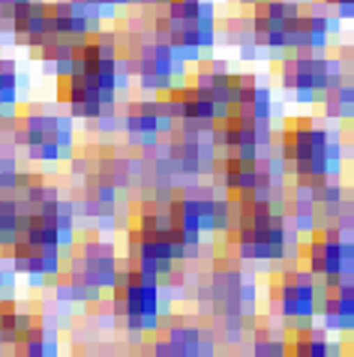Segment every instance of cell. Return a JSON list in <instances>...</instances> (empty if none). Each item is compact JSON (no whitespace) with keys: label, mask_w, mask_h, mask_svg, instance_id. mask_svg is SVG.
Masks as SVG:
<instances>
[{"label":"cell","mask_w":354,"mask_h":357,"mask_svg":"<svg viewBox=\"0 0 354 357\" xmlns=\"http://www.w3.org/2000/svg\"><path fill=\"white\" fill-rule=\"evenodd\" d=\"M229 246L243 264H279L298 255V231L285 222L279 202H243L234 204Z\"/></svg>","instance_id":"cell-1"},{"label":"cell","mask_w":354,"mask_h":357,"mask_svg":"<svg viewBox=\"0 0 354 357\" xmlns=\"http://www.w3.org/2000/svg\"><path fill=\"white\" fill-rule=\"evenodd\" d=\"M279 160L294 174V181H321L339 177L342 144L339 135L312 117H291L279 135Z\"/></svg>","instance_id":"cell-2"},{"label":"cell","mask_w":354,"mask_h":357,"mask_svg":"<svg viewBox=\"0 0 354 357\" xmlns=\"http://www.w3.org/2000/svg\"><path fill=\"white\" fill-rule=\"evenodd\" d=\"M151 22V31L160 43L171 45V52L183 63H192L216 45V6L210 0H162Z\"/></svg>","instance_id":"cell-3"},{"label":"cell","mask_w":354,"mask_h":357,"mask_svg":"<svg viewBox=\"0 0 354 357\" xmlns=\"http://www.w3.org/2000/svg\"><path fill=\"white\" fill-rule=\"evenodd\" d=\"M126 264L141 273L156 276L165 282L177 271L180 255H177L169 237V213L165 202H144L132 216V225L126 231Z\"/></svg>","instance_id":"cell-4"},{"label":"cell","mask_w":354,"mask_h":357,"mask_svg":"<svg viewBox=\"0 0 354 357\" xmlns=\"http://www.w3.org/2000/svg\"><path fill=\"white\" fill-rule=\"evenodd\" d=\"M216 183L231 192L234 204L243 202H279L285 162L279 156H220L213 165Z\"/></svg>","instance_id":"cell-5"},{"label":"cell","mask_w":354,"mask_h":357,"mask_svg":"<svg viewBox=\"0 0 354 357\" xmlns=\"http://www.w3.org/2000/svg\"><path fill=\"white\" fill-rule=\"evenodd\" d=\"M117 57H121L126 75L135 78V84L147 93H160L165 87L183 82L186 75V63L171 52V45L160 43L153 31L147 36L132 31L123 43L117 36Z\"/></svg>","instance_id":"cell-6"},{"label":"cell","mask_w":354,"mask_h":357,"mask_svg":"<svg viewBox=\"0 0 354 357\" xmlns=\"http://www.w3.org/2000/svg\"><path fill=\"white\" fill-rule=\"evenodd\" d=\"M108 291H111L114 319H121L126 331L153 333L156 324L165 319L162 282L151 273H141V271H135V267L123 264Z\"/></svg>","instance_id":"cell-7"},{"label":"cell","mask_w":354,"mask_h":357,"mask_svg":"<svg viewBox=\"0 0 354 357\" xmlns=\"http://www.w3.org/2000/svg\"><path fill=\"white\" fill-rule=\"evenodd\" d=\"M15 132L27 151V160L33 162H61L72 156L75 123L70 114H54V112L22 114L15 121Z\"/></svg>","instance_id":"cell-8"},{"label":"cell","mask_w":354,"mask_h":357,"mask_svg":"<svg viewBox=\"0 0 354 357\" xmlns=\"http://www.w3.org/2000/svg\"><path fill=\"white\" fill-rule=\"evenodd\" d=\"M346 82V63L337 57L318 52H291L279 61V84L291 91L300 102H316V99Z\"/></svg>","instance_id":"cell-9"},{"label":"cell","mask_w":354,"mask_h":357,"mask_svg":"<svg viewBox=\"0 0 354 357\" xmlns=\"http://www.w3.org/2000/svg\"><path fill=\"white\" fill-rule=\"evenodd\" d=\"M300 261L316 280H333V276L354 273V241L351 231L337 225H316L307 231V241L298 246Z\"/></svg>","instance_id":"cell-10"},{"label":"cell","mask_w":354,"mask_h":357,"mask_svg":"<svg viewBox=\"0 0 354 357\" xmlns=\"http://www.w3.org/2000/svg\"><path fill=\"white\" fill-rule=\"evenodd\" d=\"M201 301L210 303L216 319H247L255 310L259 289L231 261H216L201 282Z\"/></svg>","instance_id":"cell-11"},{"label":"cell","mask_w":354,"mask_h":357,"mask_svg":"<svg viewBox=\"0 0 354 357\" xmlns=\"http://www.w3.org/2000/svg\"><path fill=\"white\" fill-rule=\"evenodd\" d=\"M268 301L273 315H279L282 321H309L316 319L318 306V280L307 267H282L268 285Z\"/></svg>","instance_id":"cell-12"},{"label":"cell","mask_w":354,"mask_h":357,"mask_svg":"<svg viewBox=\"0 0 354 357\" xmlns=\"http://www.w3.org/2000/svg\"><path fill=\"white\" fill-rule=\"evenodd\" d=\"M210 130H204V126H174V130L165 135L169 144H165L162 165L169 168V174L201 177V174L213 172L216 160H220V147H216Z\"/></svg>","instance_id":"cell-13"},{"label":"cell","mask_w":354,"mask_h":357,"mask_svg":"<svg viewBox=\"0 0 354 357\" xmlns=\"http://www.w3.org/2000/svg\"><path fill=\"white\" fill-rule=\"evenodd\" d=\"M213 142L220 147V156H261L270 153L277 138H273V123L268 117H249L229 112L213 123Z\"/></svg>","instance_id":"cell-14"},{"label":"cell","mask_w":354,"mask_h":357,"mask_svg":"<svg viewBox=\"0 0 354 357\" xmlns=\"http://www.w3.org/2000/svg\"><path fill=\"white\" fill-rule=\"evenodd\" d=\"M72 246L75 250L70 255V264H66V273L100 291L111 289L117 280V271H121V259L114 252V243L100 237V231H91L82 241H72Z\"/></svg>","instance_id":"cell-15"},{"label":"cell","mask_w":354,"mask_h":357,"mask_svg":"<svg viewBox=\"0 0 354 357\" xmlns=\"http://www.w3.org/2000/svg\"><path fill=\"white\" fill-rule=\"evenodd\" d=\"M0 261L13 276H24V280H31V285H43L45 280H54L63 271V250L18 237V241L0 246Z\"/></svg>","instance_id":"cell-16"},{"label":"cell","mask_w":354,"mask_h":357,"mask_svg":"<svg viewBox=\"0 0 354 357\" xmlns=\"http://www.w3.org/2000/svg\"><path fill=\"white\" fill-rule=\"evenodd\" d=\"M57 102L66 105L72 121H93L105 108L117 105V91L102 87L82 69H72L66 75H57Z\"/></svg>","instance_id":"cell-17"},{"label":"cell","mask_w":354,"mask_h":357,"mask_svg":"<svg viewBox=\"0 0 354 357\" xmlns=\"http://www.w3.org/2000/svg\"><path fill=\"white\" fill-rule=\"evenodd\" d=\"M300 13V0H255L252 13L247 15L249 31H252V45L264 48L268 54L285 52V36Z\"/></svg>","instance_id":"cell-18"},{"label":"cell","mask_w":354,"mask_h":357,"mask_svg":"<svg viewBox=\"0 0 354 357\" xmlns=\"http://www.w3.org/2000/svg\"><path fill=\"white\" fill-rule=\"evenodd\" d=\"M156 102H160L162 112L174 121V126H204V130H210V126L222 117V112L199 91V87L183 84V82L160 91L156 93Z\"/></svg>","instance_id":"cell-19"},{"label":"cell","mask_w":354,"mask_h":357,"mask_svg":"<svg viewBox=\"0 0 354 357\" xmlns=\"http://www.w3.org/2000/svg\"><path fill=\"white\" fill-rule=\"evenodd\" d=\"M121 130L126 132L132 147L153 151V147H160L162 138L174 130V121L160 108L156 96L135 99V102H126V108L121 112Z\"/></svg>","instance_id":"cell-20"},{"label":"cell","mask_w":354,"mask_h":357,"mask_svg":"<svg viewBox=\"0 0 354 357\" xmlns=\"http://www.w3.org/2000/svg\"><path fill=\"white\" fill-rule=\"evenodd\" d=\"M339 22L342 18L321 0L307 6L300 3V13L294 15L288 36H285V52H321V48H328L330 33H337Z\"/></svg>","instance_id":"cell-21"},{"label":"cell","mask_w":354,"mask_h":357,"mask_svg":"<svg viewBox=\"0 0 354 357\" xmlns=\"http://www.w3.org/2000/svg\"><path fill=\"white\" fill-rule=\"evenodd\" d=\"M156 340H153V351L165 354V357H199V354H213L216 342H213V331L208 327L186 321V319H169L156 324Z\"/></svg>","instance_id":"cell-22"},{"label":"cell","mask_w":354,"mask_h":357,"mask_svg":"<svg viewBox=\"0 0 354 357\" xmlns=\"http://www.w3.org/2000/svg\"><path fill=\"white\" fill-rule=\"evenodd\" d=\"M27 241H36V243H48V246H66L70 250L72 241H75V211H72V202H63L61 195L54 202H45L33 207L31 213V222H27L24 234Z\"/></svg>","instance_id":"cell-23"},{"label":"cell","mask_w":354,"mask_h":357,"mask_svg":"<svg viewBox=\"0 0 354 357\" xmlns=\"http://www.w3.org/2000/svg\"><path fill=\"white\" fill-rule=\"evenodd\" d=\"M316 315L324 331L346 333L354 331V273L318 280V306Z\"/></svg>","instance_id":"cell-24"},{"label":"cell","mask_w":354,"mask_h":357,"mask_svg":"<svg viewBox=\"0 0 354 357\" xmlns=\"http://www.w3.org/2000/svg\"><path fill=\"white\" fill-rule=\"evenodd\" d=\"M48 6V31L66 39H84L102 31V9L84 0H45Z\"/></svg>","instance_id":"cell-25"},{"label":"cell","mask_w":354,"mask_h":357,"mask_svg":"<svg viewBox=\"0 0 354 357\" xmlns=\"http://www.w3.org/2000/svg\"><path fill=\"white\" fill-rule=\"evenodd\" d=\"M0 33L22 39L24 45H39L52 33L48 31L45 0H24V3H18V6L0 9Z\"/></svg>","instance_id":"cell-26"},{"label":"cell","mask_w":354,"mask_h":357,"mask_svg":"<svg viewBox=\"0 0 354 357\" xmlns=\"http://www.w3.org/2000/svg\"><path fill=\"white\" fill-rule=\"evenodd\" d=\"M192 84L220 108L222 117L229 114V108L234 102V93L240 87V73H231L225 61H201L192 69Z\"/></svg>","instance_id":"cell-27"},{"label":"cell","mask_w":354,"mask_h":357,"mask_svg":"<svg viewBox=\"0 0 354 357\" xmlns=\"http://www.w3.org/2000/svg\"><path fill=\"white\" fill-rule=\"evenodd\" d=\"M330 331H324V327H316L309 321H294L288 327V333H285V351L291 354H307V357H324L330 351H339L337 345L330 342Z\"/></svg>","instance_id":"cell-28"},{"label":"cell","mask_w":354,"mask_h":357,"mask_svg":"<svg viewBox=\"0 0 354 357\" xmlns=\"http://www.w3.org/2000/svg\"><path fill=\"white\" fill-rule=\"evenodd\" d=\"M229 112L249 114V117H268L273 121V93L268 84L255 82V75H240V87L234 93V102Z\"/></svg>","instance_id":"cell-29"},{"label":"cell","mask_w":354,"mask_h":357,"mask_svg":"<svg viewBox=\"0 0 354 357\" xmlns=\"http://www.w3.org/2000/svg\"><path fill=\"white\" fill-rule=\"evenodd\" d=\"M36 321V312L27 310V303L0 297V342H3V349H15Z\"/></svg>","instance_id":"cell-30"},{"label":"cell","mask_w":354,"mask_h":357,"mask_svg":"<svg viewBox=\"0 0 354 357\" xmlns=\"http://www.w3.org/2000/svg\"><path fill=\"white\" fill-rule=\"evenodd\" d=\"M36 48V61L45 69H52L54 78L66 75L75 69V57H78V39H66V36H54L48 33L43 43L33 45Z\"/></svg>","instance_id":"cell-31"},{"label":"cell","mask_w":354,"mask_h":357,"mask_svg":"<svg viewBox=\"0 0 354 357\" xmlns=\"http://www.w3.org/2000/svg\"><path fill=\"white\" fill-rule=\"evenodd\" d=\"M33 207L18 192H0V246L18 241L31 222Z\"/></svg>","instance_id":"cell-32"},{"label":"cell","mask_w":354,"mask_h":357,"mask_svg":"<svg viewBox=\"0 0 354 357\" xmlns=\"http://www.w3.org/2000/svg\"><path fill=\"white\" fill-rule=\"evenodd\" d=\"M54 297L57 303H66V306H93L96 301H102V291L61 271L54 276Z\"/></svg>","instance_id":"cell-33"},{"label":"cell","mask_w":354,"mask_h":357,"mask_svg":"<svg viewBox=\"0 0 354 357\" xmlns=\"http://www.w3.org/2000/svg\"><path fill=\"white\" fill-rule=\"evenodd\" d=\"M22 354L27 357H52L61 351V333L54 331V327H48V324H33L31 331L24 333V340L15 345Z\"/></svg>","instance_id":"cell-34"},{"label":"cell","mask_w":354,"mask_h":357,"mask_svg":"<svg viewBox=\"0 0 354 357\" xmlns=\"http://www.w3.org/2000/svg\"><path fill=\"white\" fill-rule=\"evenodd\" d=\"M316 102H321L324 117H342V121H348V117L354 114V87L339 82L337 87L324 91Z\"/></svg>","instance_id":"cell-35"},{"label":"cell","mask_w":354,"mask_h":357,"mask_svg":"<svg viewBox=\"0 0 354 357\" xmlns=\"http://www.w3.org/2000/svg\"><path fill=\"white\" fill-rule=\"evenodd\" d=\"M18 93H22V75H18L15 61L0 54V121L6 117V112L18 102Z\"/></svg>","instance_id":"cell-36"},{"label":"cell","mask_w":354,"mask_h":357,"mask_svg":"<svg viewBox=\"0 0 354 357\" xmlns=\"http://www.w3.org/2000/svg\"><path fill=\"white\" fill-rule=\"evenodd\" d=\"M324 6H330L339 18H354V0H321Z\"/></svg>","instance_id":"cell-37"},{"label":"cell","mask_w":354,"mask_h":357,"mask_svg":"<svg viewBox=\"0 0 354 357\" xmlns=\"http://www.w3.org/2000/svg\"><path fill=\"white\" fill-rule=\"evenodd\" d=\"M84 3H93V6H100L102 13H114L117 6H132L130 0H84Z\"/></svg>","instance_id":"cell-38"},{"label":"cell","mask_w":354,"mask_h":357,"mask_svg":"<svg viewBox=\"0 0 354 357\" xmlns=\"http://www.w3.org/2000/svg\"><path fill=\"white\" fill-rule=\"evenodd\" d=\"M9 280H13V273L6 271V264L0 261V297H6V285H9Z\"/></svg>","instance_id":"cell-39"},{"label":"cell","mask_w":354,"mask_h":357,"mask_svg":"<svg viewBox=\"0 0 354 357\" xmlns=\"http://www.w3.org/2000/svg\"><path fill=\"white\" fill-rule=\"evenodd\" d=\"M130 3H135V6H151L153 9V6H160L162 0H130Z\"/></svg>","instance_id":"cell-40"},{"label":"cell","mask_w":354,"mask_h":357,"mask_svg":"<svg viewBox=\"0 0 354 357\" xmlns=\"http://www.w3.org/2000/svg\"><path fill=\"white\" fill-rule=\"evenodd\" d=\"M3 351H6V349H3V342H0V354H3Z\"/></svg>","instance_id":"cell-41"},{"label":"cell","mask_w":354,"mask_h":357,"mask_svg":"<svg viewBox=\"0 0 354 357\" xmlns=\"http://www.w3.org/2000/svg\"><path fill=\"white\" fill-rule=\"evenodd\" d=\"M243 3H255V0H243Z\"/></svg>","instance_id":"cell-42"}]
</instances>
